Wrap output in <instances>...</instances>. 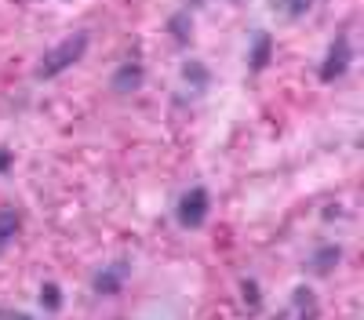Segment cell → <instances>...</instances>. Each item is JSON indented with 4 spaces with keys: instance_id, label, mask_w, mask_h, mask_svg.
<instances>
[{
    "instance_id": "6da1fadb",
    "label": "cell",
    "mask_w": 364,
    "mask_h": 320,
    "mask_svg": "<svg viewBox=\"0 0 364 320\" xmlns=\"http://www.w3.org/2000/svg\"><path fill=\"white\" fill-rule=\"evenodd\" d=\"M87 51V33H73L66 40H58L51 51H44V58L37 62V80H55L58 73H66L73 62H80Z\"/></svg>"
},
{
    "instance_id": "7a4b0ae2",
    "label": "cell",
    "mask_w": 364,
    "mask_h": 320,
    "mask_svg": "<svg viewBox=\"0 0 364 320\" xmlns=\"http://www.w3.org/2000/svg\"><path fill=\"white\" fill-rule=\"evenodd\" d=\"M208 211H211V197H208V189H204V186H193V189H186V193L178 197L175 219H178V226H186V229H200L204 219H208Z\"/></svg>"
},
{
    "instance_id": "3957f363",
    "label": "cell",
    "mask_w": 364,
    "mask_h": 320,
    "mask_svg": "<svg viewBox=\"0 0 364 320\" xmlns=\"http://www.w3.org/2000/svg\"><path fill=\"white\" fill-rule=\"evenodd\" d=\"M350 62H353V44H350L346 33H339L336 40H331V48H328V55H324V62H321L317 73H321L324 84H331V80H339V77L350 73Z\"/></svg>"
},
{
    "instance_id": "277c9868",
    "label": "cell",
    "mask_w": 364,
    "mask_h": 320,
    "mask_svg": "<svg viewBox=\"0 0 364 320\" xmlns=\"http://www.w3.org/2000/svg\"><path fill=\"white\" fill-rule=\"evenodd\" d=\"M128 273H132V266H128V262H124V258H120V262H113V266H106V270H99V277H95V284H91V287H95V291H99V295H117V291H120V287H124V280H128Z\"/></svg>"
},
{
    "instance_id": "5b68a950",
    "label": "cell",
    "mask_w": 364,
    "mask_h": 320,
    "mask_svg": "<svg viewBox=\"0 0 364 320\" xmlns=\"http://www.w3.org/2000/svg\"><path fill=\"white\" fill-rule=\"evenodd\" d=\"M142 80H146V70H142V62H124V66H117V73H113V92L117 95H132V92H139L142 87Z\"/></svg>"
},
{
    "instance_id": "8992f818",
    "label": "cell",
    "mask_w": 364,
    "mask_h": 320,
    "mask_svg": "<svg viewBox=\"0 0 364 320\" xmlns=\"http://www.w3.org/2000/svg\"><path fill=\"white\" fill-rule=\"evenodd\" d=\"M269 58H273V37L266 29H259L252 37V48H248V73H262L269 66Z\"/></svg>"
},
{
    "instance_id": "52a82bcc",
    "label": "cell",
    "mask_w": 364,
    "mask_h": 320,
    "mask_svg": "<svg viewBox=\"0 0 364 320\" xmlns=\"http://www.w3.org/2000/svg\"><path fill=\"white\" fill-rule=\"evenodd\" d=\"M339 258H343V248L339 244H324V248H317L314 255H310V273H317V277H324V273H331L339 266Z\"/></svg>"
},
{
    "instance_id": "ba28073f",
    "label": "cell",
    "mask_w": 364,
    "mask_h": 320,
    "mask_svg": "<svg viewBox=\"0 0 364 320\" xmlns=\"http://www.w3.org/2000/svg\"><path fill=\"white\" fill-rule=\"evenodd\" d=\"M291 302H295L299 320H314V316H317V295H314L306 284H299V287L291 291Z\"/></svg>"
},
{
    "instance_id": "9c48e42d",
    "label": "cell",
    "mask_w": 364,
    "mask_h": 320,
    "mask_svg": "<svg viewBox=\"0 0 364 320\" xmlns=\"http://www.w3.org/2000/svg\"><path fill=\"white\" fill-rule=\"evenodd\" d=\"M18 226H22V215H18V211H11V208L0 211V255H4V251H8V244L15 241Z\"/></svg>"
},
{
    "instance_id": "30bf717a",
    "label": "cell",
    "mask_w": 364,
    "mask_h": 320,
    "mask_svg": "<svg viewBox=\"0 0 364 320\" xmlns=\"http://www.w3.org/2000/svg\"><path fill=\"white\" fill-rule=\"evenodd\" d=\"M182 80H186L193 92H204V87L211 84V73H208L204 62H186V66H182Z\"/></svg>"
},
{
    "instance_id": "8fae6325",
    "label": "cell",
    "mask_w": 364,
    "mask_h": 320,
    "mask_svg": "<svg viewBox=\"0 0 364 320\" xmlns=\"http://www.w3.org/2000/svg\"><path fill=\"white\" fill-rule=\"evenodd\" d=\"M41 306H44L48 313L63 309V287H58L55 280H44V284H41Z\"/></svg>"
},
{
    "instance_id": "7c38bea8",
    "label": "cell",
    "mask_w": 364,
    "mask_h": 320,
    "mask_svg": "<svg viewBox=\"0 0 364 320\" xmlns=\"http://www.w3.org/2000/svg\"><path fill=\"white\" fill-rule=\"evenodd\" d=\"M240 295H245V302H248V306H245L248 313H259V309H262V295H259V284H255L252 277H248L245 284H240Z\"/></svg>"
},
{
    "instance_id": "4fadbf2b",
    "label": "cell",
    "mask_w": 364,
    "mask_h": 320,
    "mask_svg": "<svg viewBox=\"0 0 364 320\" xmlns=\"http://www.w3.org/2000/svg\"><path fill=\"white\" fill-rule=\"evenodd\" d=\"M171 33L178 37V44H190V33H193L190 15H175V18H171Z\"/></svg>"
},
{
    "instance_id": "5bb4252c",
    "label": "cell",
    "mask_w": 364,
    "mask_h": 320,
    "mask_svg": "<svg viewBox=\"0 0 364 320\" xmlns=\"http://www.w3.org/2000/svg\"><path fill=\"white\" fill-rule=\"evenodd\" d=\"M310 4H314V0H284V15L288 18H302L310 11Z\"/></svg>"
},
{
    "instance_id": "9a60e30c",
    "label": "cell",
    "mask_w": 364,
    "mask_h": 320,
    "mask_svg": "<svg viewBox=\"0 0 364 320\" xmlns=\"http://www.w3.org/2000/svg\"><path fill=\"white\" fill-rule=\"evenodd\" d=\"M8 171H11V150L0 145V175H8Z\"/></svg>"
},
{
    "instance_id": "2e32d148",
    "label": "cell",
    "mask_w": 364,
    "mask_h": 320,
    "mask_svg": "<svg viewBox=\"0 0 364 320\" xmlns=\"http://www.w3.org/2000/svg\"><path fill=\"white\" fill-rule=\"evenodd\" d=\"M0 320H33L29 313H0Z\"/></svg>"
}]
</instances>
